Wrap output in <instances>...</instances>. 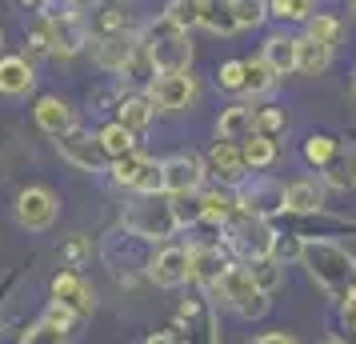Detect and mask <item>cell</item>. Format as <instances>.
<instances>
[{
  "label": "cell",
  "instance_id": "obj_1",
  "mask_svg": "<svg viewBox=\"0 0 356 344\" xmlns=\"http://www.w3.org/2000/svg\"><path fill=\"white\" fill-rule=\"evenodd\" d=\"M300 268L332 304H344L356 284V256L340 240H328V236H308Z\"/></svg>",
  "mask_w": 356,
  "mask_h": 344
},
{
  "label": "cell",
  "instance_id": "obj_2",
  "mask_svg": "<svg viewBox=\"0 0 356 344\" xmlns=\"http://www.w3.org/2000/svg\"><path fill=\"white\" fill-rule=\"evenodd\" d=\"M124 229L136 240H148V245H168L180 232V220L172 213V197L161 193V197H132L124 204Z\"/></svg>",
  "mask_w": 356,
  "mask_h": 344
},
{
  "label": "cell",
  "instance_id": "obj_3",
  "mask_svg": "<svg viewBox=\"0 0 356 344\" xmlns=\"http://www.w3.org/2000/svg\"><path fill=\"white\" fill-rule=\"evenodd\" d=\"M212 293L220 296V304H228L241 320H264L273 312V296L260 293V284L252 280L248 264H228V272L216 280Z\"/></svg>",
  "mask_w": 356,
  "mask_h": 344
},
{
  "label": "cell",
  "instance_id": "obj_4",
  "mask_svg": "<svg viewBox=\"0 0 356 344\" xmlns=\"http://www.w3.org/2000/svg\"><path fill=\"white\" fill-rule=\"evenodd\" d=\"M140 36L148 40L152 60H156L161 72H188V68H193V40H188V33L177 28L168 17H156Z\"/></svg>",
  "mask_w": 356,
  "mask_h": 344
},
{
  "label": "cell",
  "instance_id": "obj_5",
  "mask_svg": "<svg viewBox=\"0 0 356 344\" xmlns=\"http://www.w3.org/2000/svg\"><path fill=\"white\" fill-rule=\"evenodd\" d=\"M228 240L225 245L241 256L244 264H257V261H268L273 256V245H276V229L264 220V216H248V213H236V220L228 224Z\"/></svg>",
  "mask_w": 356,
  "mask_h": 344
},
{
  "label": "cell",
  "instance_id": "obj_6",
  "mask_svg": "<svg viewBox=\"0 0 356 344\" xmlns=\"http://www.w3.org/2000/svg\"><path fill=\"white\" fill-rule=\"evenodd\" d=\"M44 28H49V52L60 56V60H72V56L88 52V44H92L88 17L72 13V8H65V13H44Z\"/></svg>",
  "mask_w": 356,
  "mask_h": 344
},
{
  "label": "cell",
  "instance_id": "obj_7",
  "mask_svg": "<svg viewBox=\"0 0 356 344\" xmlns=\"http://www.w3.org/2000/svg\"><path fill=\"white\" fill-rule=\"evenodd\" d=\"M145 277L156 284V288H184L193 284V248L184 245H156V252L148 256Z\"/></svg>",
  "mask_w": 356,
  "mask_h": 344
},
{
  "label": "cell",
  "instance_id": "obj_8",
  "mask_svg": "<svg viewBox=\"0 0 356 344\" xmlns=\"http://www.w3.org/2000/svg\"><path fill=\"white\" fill-rule=\"evenodd\" d=\"M236 204H241V213H248V216L273 220V216L284 213V184L276 181V177L252 172V177L236 188Z\"/></svg>",
  "mask_w": 356,
  "mask_h": 344
},
{
  "label": "cell",
  "instance_id": "obj_9",
  "mask_svg": "<svg viewBox=\"0 0 356 344\" xmlns=\"http://www.w3.org/2000/svg\"><path fill=\"white\" fill-rule=\"evenodd\" d=\"M60 216V197L44 184H29L17 193V224L29 232H49Z\"/></svg>",
  "mask_w": 356,
  "mask_h": 344
},
{
  "label": "cell",
  "instance_id": "obj_10",
  "mask_svg": "<svg viewBox=\"0 0 356 344\" xmlns=\"http://www.w3.org/2000/svg\"><path fill=\"white\" fill-rule=\"evenodd\" d=\"M148 97L156 104V113H188L200 97V84H196L193 68L188 72H161L148 84Z\"/></svg>",
  "mask_w": 356,
  "mask_h": 344
},
{
  "label": "cell",
  "instance_id": "obj_11",
  "mask_svg": "<svg viewBox=\"0 0 356 344\" xmlns=\"http://www.w3.org/2000/svg\"><path fill=\"white\" fill-rule=\"evenodd\" d=\"M164 164V193L168 197H196L209 181V164L196 152H172Z\"/></svg>",
  "mask_w": 356,
  "mask_h": 344
},
{
  "label": "cell",
  "instance_id": "obj_12",
  "mask_svg": "<svg viewBox=\"0 0 356 344\" xmlns=\"http://www.w3.org/2000/svg\"><path fill=\"white\" fill-rule=\"evenodd\" d=\"M204 164H209V177H216V184H225V188H241L252 177L244 148L236 140H212V148L204 152Z\"/></svg>",
  "mask_w": 356,
  "mask_h": 344
},
{
  "label": "cell",
  "instance_id": "obj_13",
  "mask_svg": "<svg viewBox=\"0 0 356 344\" xmlns=\"http://www.w3.org/2000/svg\"><path fill=\"white\" fill-rule=\"evenodd\" d=\"M56 152H60V161H68L72 168H81V172H100V168L113 164L104 156L100 140L84 129H68L65 136H56Z\"/></svg>",
  "mask_w": 356,
  "mask_h": 344
},
{
  "label": "cell",
  "instance_id": "obj_14",
  "mask_svg": "<svg viewBox=\"0 0 356 344\" xmlns=\"http://www.w3.org/2000/svg\"><path fill=\"white\" fill-rule=\"evenodd\" d=\"M49 293H52V300H56V304H65L68 312H76L81 320H88V316L97 312V288H92L81 272H72V268L52 277Z\"/></svg>",
  "mask_w": 356,
  "mask_h": 344
},
{
  "label": "cell",
  "instance_id": "obj_15",
  "mask_svg": "<svg viewBox=\"0 0 356 344\" xmlns=\"http://www.w3.org/2000/svg\"><path fill=\"white\" fill-rule=\"evenodd\" d=\"M140 44V33L132 28V33H113V36H92V44H88V56H92V65L100 72H108V76H120V68L129 65L132 49Z\"/></svg>",
  "mask_w": 356,
  "mask_h": 344
},
{
  "label": "cell",
  "instance_id": "obj_16",
  "mask_svg": "<svg viewBox=\"0 0 356 344\" xmlns=\"http://www.w3.org/2000/svg\"><path fill=\"white\" fill-rule=\"evenodd\" d=\"M328 204V188L321 177H292L284 184V213L292 216H316Z\"/></svg>",
  "mask_w": 356,
  "mask_h": 344
},
{
  "label": "cell",
  "instance_id": "obj_17",
  "mask_svg": "<svg viewBox=\"0 0 356 344\" xmlns=\"http://www.w3.org/2000/svg\"><path fill=\"white\" fill-rule=\"evenodd\" d=\"M36 88V68L29 56H0V97L4 100H24Z\"/></svg>",
  "mask_w": 356,
  "mask_h": 344
},
{
  "label": "cell",
  "instance_id": "obj_18",
  "mask_svg": "<svg viewBox=\"0 0 356 344\" xmlns=\"http://www.w3.org/2000/svg\"><path fill=\"white\" fill-rule=\"evenodd\" d=\"M33 120L44 136L56 140V136H65L68 129H76V108H72L65 97H40L33 104Z\"/></svg>",
  "mask_w": 356,
  "mask_h": 344
},
{
  "label": "cell",
  "instance_id": "obj_19",
  "mask_svg": "<svg viewBox=\"0 0 356 344\" xmlns=\"http://www.w3.org/2000/svg\"><path fill=\"white\" fill-rule=\"evenodd\" d=\"M252 132H257V104L252 100H236V104L220 108V116H216V140L244 145Z\"/></svg>",
  "mask_w": 356,
  "mask_h": 344
},
{
  "label": "cell",
  "instance_id": "obj_20",
  "mask_svg": "<svg viewBox=\"0 0 356 344\" xmlns=\"http://www.w3.org/2000/svg\"><path fill=\"white\" fill-rule=\"evenodd\" d=\"M193 248V284H200L204 293H212L216 288V280L228 272V256L220 245H188Z\"/></svg>",
  "mask_w": 356,
  "mask_h": 344
},
{
  "label": "cell",
  "instance_id": "obj_21",
  "mask_svg": "<svg viewBox=\"0 0 356 344\" xmlns=\"http://www.w3.org/2000/svg\"><path fill=\"white\" fill-rule=\"evenodd\" d=\"M321 181L328 193H353L356 188V145H344L332 152V161L321 168Z\"/></svg>",
  "mask_w": 356,
  "mask_h": 344
},
{
  "label": "cell",
  "instance_id": "obj_22",
  "mask_svg": "<svg viewBox=\"0 0 356 344\" xmlns=\"http://www.w3.org/2000/svg\"><path fill=\"white\" fill-rule=\"evenodd\" d=\"M296 44H300V36L280 28V33H268V36H264L260 56L273 65L276 76H292V72H296Z\"/></svg>",
  "mask_w": 356,
  "mask_h": 344
},
{
  "label": "cell",
  "instance_id": "obj_23",
  "mask_svg": "<svg viewBox=\"0 0 356 344\" xmlns=\"http://www.w3.org/2000/svg\"><path fill=\"white\" fill-rule=\"evenodd\" d=\"M113 120H120L124 129H132L136 136H140V132L152 129V120H156V104H152L148 92H129V97L116 100V116Z\"/></svg>",
  "mask_w": 356,
  "mask_h": 344
},
{
  "label": "cell",
  "instance_id": "obj_24",
  "mask_svg": "<svg viewBox=\"0 0 356 344\" xmlns=\"http://www.w3.org/2000/svg\"><path fill=\"white\" fill-rule=\"evenodd\" d=\"M200 208H204V220L216 224V229H228L236 213H241V204H236V188H225V184H216V188H200Z\"/></svg>",
  "mask_w": 356,
  "mask_h": 344
},
{
  "label": "cell",
  "instance_id": "obj_25",
  "mask_svg": "<svg viewBox=\"0 0 356 344\" xmlns=\"http://www.w3.org/2000/svg\"><path fill=\"white\" fill-rule=\"evenodd\" d=\"M332 56H337V49H328V44H321V40H312V36L300 33V44H296V72L300 76H324L328 68H332Z\"/></svg>",
  "mask_w": 356,
  "mask_h": 344
},
{
  "label": "cell",
  "instance_id": "obj_26",
  "mask_svg": "<svg viewBox=\"0 0 356 344\" xmlns=\"http://www.w3.org/2000/svg\"><path fill=\"white\" fill-rule=\"evenodd\" d=\"M280 76L273 72V65L264 56H248L244 60V97L241 100H260V97H273Z\"/></svg>",
  "mask_w": 356,
  "mask_h": 344
},
{
  "label": "cell",
  "instance_id": "obj_27",
  "mask_svg": "<svg viewBox=\"0 0 356 344\" xmlns=\"http://www.w3.org/2000/svg\"><path fill=\"white\" fill-rule=\"evenodd\" d=\"M161 76V68H156V60H152V49H148V40L140 36V44L132 49V56H129V65L120 68V81L124 84H136V88H145L148 92V84Z\"/></svg>",
  "mask_w": 356,
  "mask_h": 344
},
{
  "label": "cell",
  "instance_id": "obj_28",
  "mask_svg": "<svg viewBox=\"0 0 356 344\" xmlns=\"http://www.w3.org/2000/svg\"><path fill=\"white\" fill-rule=\"evenodd\" d=\"M241 148H244V161H248V168H252V172H264V168H273L276 156H280V140L264 136V132H252V136H248Z\"/></svg>",
  "mask_w": 356,
  "mask_h": 344
},
{
  "label": "cell",
  "instance_id": "obj_29",
  "mask_svg": "<svg viewBox=\"0 0 356 344\" xmlns=\"http://www.w3.org/2000/svg\"><path fill=\"white\" fill-rule=\"evenodd\" d=\"M97 140H100V148H104V156H108V161L136 152V132L124 129L120 120H108V124H104V129L97 132Z\"/></svg>",
  "mask_w": 356,
  "mask_h": 344
},
{
  "label": "cell",
  "instance_id": "obj_30",
  "mask_svg": "<svg viewBox=\"0 0 356 344\" xmlns=\"http://www.w3.org/2000/svg\"><path fill=\"white\" fill-rule=\"evenodd\" d=\"M200 28H204V33H212V36H236V33H241V24H236V17H232L228 0H204Z\"/></svg>",
  "mask_w": 356,
  "mask_h": 344
},
{
  "label": "cell",
  "instance_id": "obj_31",
  "mask_svg": "<svg viewBox=\"0 0 356 344\" xmlns=\"http://www.w3.org/2000/svg\"><path fill=\"white\" fill-rule=\"evenodd\" d=\"M152 164V156H145L140 148L136 152H129V156H116L113 164H108V172H113V184H120V188H136V181L145 177V168Z\"/></svg>",
  "mask_w": 356,
  "mask_h": 344
},
{
  "label": "cell",
  "instance_id": "obj_32",
  "mask_svg": "<svg viewBox=\"0 0 356 344\" xmlns=\"http://www.w3.org/2000/svg\"><path fill=\"white\" fill-rule=\"evenodd\" d=\"M305 36L321 40V44H328V49H340L344 36H348V28H344V20L332 17V13H316V17L305 24Z\"/></svg>",
  "mask_w": 356,
  "mask_h": 344
},
{
  "label": "cell",
  "instance_id": "obj_33",
  "mask_svg": "<svg viewBox=\"0 0 356 344\" xmlns=\"http://www.w3.org/2000/svg\"><path fill=\"white\" fill-rule=\"evenodd\" d=\"M88 28L92 36H113V33H132V17L116 4H100L97 13L88 17Z\"/></svg>",
  "mask_w": 356,
  "mask_h": 344
},
{
  "label": "cell",
  "instance_id": "obj_34",
  "mask_svg": "<svg viewBox=\"0 0 356 344\" xmlns=\"http://www.w3.org/2000/svg\"><path fill=\"white\" fill-rule=\"evenodd\" d=\"M161 17H168L172 24H177V28H184V33H193V28H200V17H204V0H168Z\"/></svg>",
  "mask_w": 356,
  "mask_h": 344
},
{
  "label": "cell",
  "instance_id": "obj_35",
  "mask_svg": "<svg viewBox=\"0 0 356 344\" xmlns=\"http://www.w3.org/2000/svg\"><path fill=\"white\" fill-rule=\"evenodd\" d=\"M337 148H340L337 136H328V132H312V136L305 140V148H300V156H305L308 168H316V172H321L324 164L332 161V152H337Z\"/></svg>",
  "mask_w": 356,
  "mask_h": 344
},
{
  "label": "cell",
  "instance_id": "obj_36",
  "mask_svg": "<svg viewBox=\"0 0 356 344\" xmlns=\"http://www.w3.org/2000/svg\"><path fill=\"white\" fill-rule=\"evenodd\" d=\"M316 4L321 0H268L273 17L284 20V24H308V20L316 17Z\"/></svg>",
  "mask_w": 356,
  "mask_h": 344
},
{
  "label": "cell",
  "instance_id": "obj_37",
  "mask_svg": "<svg viewBox=\"0 0 356 344\" xmlns=\"http://www.w3.org/2000/svg\"><path fill=\"white\" fill-rule=\"evenodd\" d=\"M228 8H232V17H236L241 28H260L264 20L273 17L268 0H228Z\"/></svg>",
  "mask_w": 356,
  "mask_h": 344
},
{
  "label": "cell",
  "instance_id": "obj_38",
  "mask_svg": "<svg viewBox=\"0 0 356 344\" xmlns=\"http://www.w3.org/2000/svg\"><path fill=\"white\" fill-rule=\"evenodd\" d=\"M305 240H308V236H300V232H276L273 261H276V264H284V268L300 264V256H305Z\"/></svg>",
  "mask_w": 356,
  "mask_h": 344
},
{
  "label": "cell",
  "instance_id": "obj_39",
  "mask_svg": "<svg viewBox=\"0 0 356 344\" xmlns=\"http://www.w3.org/2000/svg\"><path fill=\"white\" fill-rule=\"evenodd\" d=\"M248 272H252V280L260 284V293L276 296L280 288H284V264H276L273 256H268V261H257V264H248Z\"/></svg>",
  "mask_w": 356,
  "mask_h": 344
},
{
  "label": "cell",
  "instance_id": "obj_40",
  "mask_svg": "<svg viewBox=\"0 0 356 344\" xmlns=\"http://www.w3.org/2000/svg\"><path fill=\"white\" fill-rule=\"evenodd\" d=\"M257 132L280 140V136L289 132V113H284L280 104H260V108H257Z\"/></svg>",
  "mask_w": 356,
  "mask_h": 344
},
{
  "label": "cell",
  "instance_id": "obj_41",
  "mask_svg": "<svg viewBox=\"0 0 356 344\" xmlns=\"http://www.w3.org/2000/svg\"><path fill=\"white\" fill-rule=\"evenodd\" d=\"M20 344H68V328L52 325V320H36V325H29V332L20 336Z\"/></svg>",
  "mask_w": 356,
  "mask_h": 344
},
{
  "label": "cell",
  "instance_id": "obj_42",
  "mask_svg": "<svg viewBox=\"0 0 356 344\" xmlns=\"http://www.w3.org/2000/svg\"><path fill=\"white\" fill-rule=\"evenodd\" d=\"M216 88L228 97H244V60H225L216 68Z\"/></svg>",
  "mask_w": 356,
  "mask_h": 344
},
{
  "label": "cell",
  "instance_id": "obj_43",
  "mask_svg": "<svg viewBox=\"0 0 356 344\" xmlns=\"http://www.w3.org/2000/svg\"><path fill=\"white\" fill-rule=\"evenodd\" d=\"M172 213H177L180 229H188V224H200V220H204V208H200V193H196V197H172Z\"/></svg>",
  "mask_w": 356,
  "mask_h": 344
},
{
  "label": "cell",
  "instance_id": "obj_44",
  "mask_svg": "<svg viewBox=\"0 0 356 344\" xmlns=\"http://www.w3.org/2000/svg\"><path fill=\"white\" fill-rule=\"evenodd\" d=\"M44 320H52V325H60V328H68V332H72V325H76L81 316H76V312H68L65 304H56V300H52L49 309H44Z\"/></svg>",
  "mask_w": 356,
  "mask_h": 344
},
{
  "label": "cell",
  "instance_id": "obj_45",
  "mask_svg": "<svg viewBox=\"0 0 356 344\" xmlns=\"http://www.w3.org/2000/svg\"><path fill=\"white\" fill-rule=\"evenodd\" d=\"M60 256H65V261L72 264V268H81V261L88 256V240H84V236H76V240H68V245L60 248Z\"/></svg>",
  "mask_w": 356,
  "mask_h": 344
},
{
  "label": "cell",
  "instance_id": "obj_46",
  "mask_svg": "<svg viewBox=\"0 0 356 344\" xmlns=\"http://www.w3.org/2000/svg\"><path fill=\"white\" fill-rule=\"evenodd\" d=\"M248 344H300L292 332H284V328H268V332H260L257 341H248Z\"/></svg>",
  "mask_w": 356,
  "mask_h": 344
},
{
  "label": "cell",
  "instance_id": "obj_47",
  "mask_svg": "<svg viewBox=\"0 0 356 344\" xmlns=\"http://www.w3.org/2000/svg\"><path fill=\"white\" fill-rule=\"evenodd\" d=\"M68 8H72V13H81V17H92V13L100 8V0H68Z\"/></svg>",
  "mask_w": 356,
  "mask_h": 344
},
{
  "label": "cell",
  "instance_id": "obj_48",
  "mask_svg": "<svg viewBox=\"0 0 356 344\" xmlns=\"http://www.w3.org/2000/svg\"><path fill=\"white\" fill-rule=\"evenodd\" d=\"M145 344H180V341L172 336V332H152V336H148Z\"/></svg>",
  "mask_w": 356,
  "mask_h": 344
},
{
  "label": "cell",
  "instance_id": "obj_49",
  "mask_svg": "<svg viewBox=\"0 0 356 344\" xmlns=\"http://www.w3.org/2000/svg\"><path fill=\"white\" fill-rule=\"evenodd\" d=\"M44 4H52V8H56V4H60V8H68V0H44Z\"/></svg>",
  "mask_w": 356,
  "mask_h": 344
},
{
  "label": "cell",
  "instance_id": "obj_50",
  "mask_svg": "<svg viewBox=\"0 0 356 344\" xmlns=\"http://www.w3.org/2000/svg\"><path fill=\"white\" fill-rule=\"evenodd\" d=\"M324 344H344V341H340V336H328V341H324Z\"/></svg>",
  "mask_w": 356,
  "mask_h": 344
},
{
  "label": "cell",
  "instance_id": "obj_51",
  "mask_svg": "<svg viewBox=\"0 0 356 344\" xmlns=\"http://www.w3.org/2000/svg\"><path fill=\"white\" fill-rule=\"evenodd\" d=\"M0 56H4V28H0Z\"/></svg>",
  "mask_w": 356,
  "mask_h": 344
},
{
  "label": "cell",
  "instance_id": "obj_52",
  "mask_svg": "<svg viewBox=\"0 0 356 344\" xmlns=\"http://www.w3.org/2000/svg\"><path fill=\"white\" fill-rule=\"evenodd\" d=\"M353 100H356V72H353Z\"/></svg>",
  "mask_w": 356,
  "mask_h": 344
},
{
  "label": "cell",
  "instance_id": "obj_53",
  "mask_svg": "<svg viewBox=\"0 0 356 344\" xmlns=\"http://www.w3.org/2000/svg\"><path fill=\"white\" fill-rule=\"evenodd\" d=\"M120 4H136V0H120Z\"/></svg>",
  "mask_w": 356,
  "mask_h": 344
},
{
  "label": "cell",
  "instance_id": "obj_54",
  "mask_svg": "<svg viewBox=\"0 0 356 344\" xmlns=\"http://www.w3.org/2000/svg\"><path fill=\"white\" fill-rule=\"evenodd\" d=\"M353 17H356V0H353Z\"/></svg>",
  "mask_w": 356,
  "mask_h": 344
},
{
  "label": "cell",
  "instance_id": "obj_55",
  "mask_svg": "<svg viewBox=\"0 0 356 344\" xmlns=\"http://www.w3.org/2000/svg\"><path fill=\"white\" fill-rule=\"evenodd\" d=\"M353 336H356V332H353Z\"/></svg>",
  "mask_w": 356,
  "mask_h": 344
}]
</instances>
